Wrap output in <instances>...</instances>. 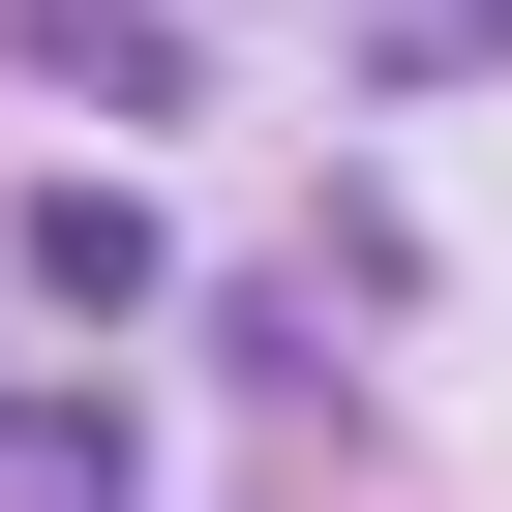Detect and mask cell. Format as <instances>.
<instances>
[{
  "label": "cell",
  "mask_w": 512,
  "mask_h": 512,
  "mask_svg": "<svg viewBox=\"0 0 512 512\" xmlns=\"http://www.w3.org/2000/svg\"><path fill=\"white\" fill-rule=\"evenodd\" d=\"M482 31H512V0H422V61H482Z\"/></svg>",
  "instance_id": "cell-3"
},
{
  "label": "cell",
  "mask_w": 512,
  "mask_h": 512,
  "mask_svg": "<svg viewBox=\"0 0 512 512\" xmlns=\"http://www.w3.org/2000/svg\"><path fill=\"white\" fill-rule=\"evenodd\" d=\"M31 302H91V332L151 302V211H121V181H31Z\"/></svg>",
  "instance_id": "cell-1"
},
{
  "label": "cell",
  "mask_w": 512,
  "mask_h": 512,
  "mask_svg": "<svg viewBox=\"0 0 512 512\" xmlns=\"http://www.w3.org/2000/svg\"><path fill=\"white\" fill-rule=\"evenodd\" d=\"M31 61H61V91H121V121H181V31H151V0H31Z\"/></svg>",
  "instance_id": "cell-2"
}]
</instances>
